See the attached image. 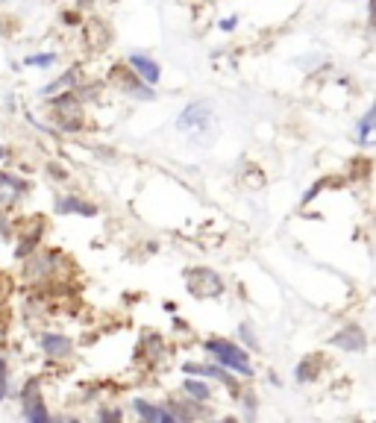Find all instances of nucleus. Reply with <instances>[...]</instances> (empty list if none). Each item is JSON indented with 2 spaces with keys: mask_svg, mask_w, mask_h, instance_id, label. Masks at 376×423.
I'll use <instances>...</instances> for the list:
<instances>
[{
  "mask_svg": "<svg viewBox=\"0 0 376 423\" xmlns=\"http://www.w3.org/2000/svg\"><path fill=\"white\" fill-rule=\"evenodd\" d=\"M206 350L212 353L224 367H232V371H238L241 376H250L253 373V367L247 362V353L241 350V347L229 344V341H220V338H209L206 341Z\"/></svg>",
  "mask_w": 376,
  "mask_h": 423,
  "instance_id": "f257e3e1",
  "label": "nucleus"
},
{
  "mask_svg": "<svg viewBox=\"0 0 376 423\" xmlns=\"http://www.w3.org/2000/svg\"><path fill=\"white\" fill-rule=\"evenodd\" d=\"M185 285H188V291H191L194 297H218L220 291H224V282H220V276L215 274V270H209V268L185 270Z\"/></svg>",
  "mask_w": 376,
  "mask_h": 423,
  "instance_id": "f03ea898",
  "label": "nucleus"
},
{
  "mask_svg": "<svg viewBox=\"0 0 376 423\" xmlns=\"http://www.w3.org/2000/svg\"><path fill=\"white\" fill-rule=\"evenodd\" d=\"M176 127L182 129V133H200V129H209L212 127V106L209 103H191V106H185L182 115L176 118Z\"/></svg>",
  "mask_w": 376,
  "mask_h": 423,
  "instance_id": "7ed1b4c3",
  "label": "nucleus"
},
{
  "mask_svg": "<svg viewBox=\"0 0 376 423\" xmlns=\"http://www.w3.org/2000/svg\"><path fill=\"white\" fill-rule=\"evenodd\" d=\"M329 344H335V347H341V350H347V353H362L364 347H368V341H364V332L359 327L341 329L338 335H333V341H329Z\"/></svg>",
  "mask_w": 376,
  "mask_h": 423,
  "instance_id": "20e7f679",
  "label": "nucleus"
},
{
  "mask_svg": "<svg viewBox=\"0 0 376 423\" xmlns=\"http://www.w3.org/2000/svg\"><path fill=\"white\" fill-rule=\"evenodd\" d=\"M129 65L136 68V77L138 80H145V83H159V65L153 62V59H147V56H141V53H132L129 56Z\"/></svg>",
  "mask_w": 376,
  "mask_h": 423,
  "instance_id": "39448f33",
  "label": "nucleus"
},
{
  "mask_svg": "<svg viewBox=\"0 0 376 423\" xmlns=\"http://www.w3.org/2000/svg\"><path fill=\"white\" fill-rule=\"evenodd\" d=\"M185 373H203V376H215L218 382H224L232 394L238 391V385H236V379L227 376V371H220V367H209V365H185Z\"/></svg>",
  "mask_w": 376,
  "mask_h": 423,
  "instance_id": "423d86ee",
  "label": "nucleus"
},
{
  "mask_svg": "<svg viewBox=\"0 0 376 423\" xmlns=\"http://www.w3.org/2000/svg\"><path fill=\"white\" fill-rule=\"evenodd\" d=\"M136 411L145 420H150V423H174V415L171 411H165V409H156V406H150V403H145V400H136Z\"/></svg>",
  "mask_w": 376,
  "mask_h": 423,
  "instance_id": "0eeeda50",
  "label": "nucleus"
},
{
  "mask_svg": "<svg viewBox=\"0 0 376 423\" xmlns=\"http://www.w3.org/2000/svg\"><path fill=\"white\" fill-rule=\"evenodd\" d=\"M41 347H44V353H50V356H68L71 353V341L65 338V335H41Z\"/></svg>",
  "mask_w": 376,
  "mask_h": 423,
  "instance_id": "6e6552de",
  "label": "nucleus"
},
{
  "mask_svg": "<svg viewBox=\"0 0 376 423\" xmlns=\"http://www.w3.org/2000/svg\"><path fill=\"white\" fill-rule=\"evenodd\" d=\"M56 209H59V212H76V215H85V218H92V215L97 212L94 206H88V203L76 200V197H62V200L56 203Z\"/></svg>",
  "mask_w": 376,
  "mask_h": 423,
  "instance_id": "1a4fd4ad",
  "label": "nucleus"
},
{
  "mask_svg": "<svg viewBox=\"0 0 376 423\" xmlns=\"http://www.w3.org/2000/svg\"><path fill=\"white\" fill-rule=\"evenodd\" d=\"M317 367H320V356H309V359H303L300 365H297V379H300V382H306V379H315Z\"/></svg>",
  "mask_w": 376,
  "mask_h": 423,
  "instance_id": "9d476101",
  "label": "nucleus"
},
{
  "mask_svg": "<svg viewBox=\"0 0 376 423\" xmlns=\"http://www.w3.org/2000/svg\"><path fill=\"white\" fill-rule=\"evenodd\" d=\"M185 391L191 394L194 400H209V385H203V382H197V379H185Z\"/></svg>",
  "mask_w": 376,
  "mask_h": 423,
  "instance_id": "9b49d317",
  "label": "nucleus"
},
{
  "mask_svg": "<svg viewBox=\"0 0 376 423\" xmlns=\"http://www.w3.org/2000/svg\"><path fill=\"white\" fill-rule=\"evenodd\" d=\"M370 129H373V109L364 112L362 124H359V141L362 144H370Z\"/></svg>",
  "mask_w": 376,
  "mask_h": 423,
  "instance_id": "f8f14e48",
  "label": "nucleus"
},
{
  "mask_svg": "<svg viewBox=\"0 0 376 423\" xmlns=\"http://www.w3.org/2000/svg\"><path fill=\"white\" fill-rule=\"evenodd\" d=\"M0 186L9 188L12 194H21V191H27V182H21L15 177H9V173H0Z\"/></svg>",
  "mask_w": 376,
  "mask_h": 423,
  "instance_id": "ddd939ff",
  "label": "nucleus"
},
{
  "mask_svg": "<svg viewBox=\"0 0 376 423\" xmlns=\"http://www.w3.org/2000/svg\"><path fill=\"white\" fill-rule=\"evenodd\" d=\"M56 62V56L53 53H39V56H30L27 59V65H41V68H48V65H53Z\"/></svg>",
  "mask_w": 376,
  "mask_h": 423,
  "instance_id": "4468645a",
  "label": "nucleus"
},
{
  "mask_svg": "<svg viewBox=\"0 0 376 423\" xmlns=\"http://www.w3.org/2000/svg\"><path fill=\"white\" fill-rule=\"evenodd\" d=\"M6 391H9V379H6V362L0 359V400L6 397Z\"/></svg>",
  "mask_w": 376,
  "mask_h": 423,
  "instance_id": "2eb2a0df",
  "label": "nucleus"
},
{
  "mask_svg": "<svg viewBox=\"0 0 376 423\" xmlns=\"http://www.w3.org/2000/svg\"><path fill=\"white\" fill-rule=\"evenodd\" d=\"M71 80H74V74H65V77H62V80H56V83H53V85H48V89H44L41 94H44V97H48V94H53V91H56V89H62V85H68Z\"/></svg>",
  "mask_w": 376,
  "mask_h": 423,
  "instance_id": "dca6fc26",
  "label": "nucleus"
},
{
  "mask_svg": "<svg viewBox=\"0 0 376 423\" xmlns=\"http://www.w3.org/2000/svg\"><path fill=\"white\" fill-rule=\"evenodd\" d=\"M241 338H244L250 347H256V338H253V332H250V327L244 323V327H241Z\"/></svg>",
  "mask_w": 376,
  "mask_h": 423,
  "instance_id": "f3484780",
  "label": "nucleus"
},
{
  "mask_svg": "<svg viewBox=\"0 0 376 423\" xmlns=\"http://www.w3.org/2000/svg\"><path fill=\"white\" fill-rule=\"evenodd\" d=\"M101 417H103V420H118L121 411H101Z\"/></svg>",
  "mask_w": 376,
  "mask_h": 423,
  "instance_id": "a211bd4d",
  "label": "nucleus"
},
{
  "mask_svg": "<svg viewBox=\"0 0 376 423\" xmlns=\"http://www.w3.org/2000/svg\"><path fill=\"white\" fill-rule=\"evenodd\" d=\"M236 24H238L236 18H227V21H220V27H224V30H232V27H236Z\"/></svg>",
  "mask_w": 376,
  "mask_h": 423,
  "instance_id": "6ab92c4d",
  "label": "nucleus"
},
{
  "mask_svg": "<svg viewBox=\"0 0 376 423\" xmlns=\"http://www.w3.org/2000/svg\"><path fill=\"white\" fill-rule=\"evenodd\" d=\"M0 156H3V150H0Z\"/></svg>",
  "mask_w": 376,
  "mask_h": 423,
  "instance_id": "aec40b11",
  "label": "nucleus"
},
{
  "mask_svg": "<svg viewBox=\"0 0 376 423\" xmlns=\"http://www.w3.org/2000/svg\"><path fill=\"white\" fill-rule=\"evenodd\" d=\"M0 3H6V0H0Z\"/></svg>",
  "mask_w": 376,
  "mask_h": 423,
  "instance_id": "412c9836",
  "label": "nucleus"
}]
</instances>
